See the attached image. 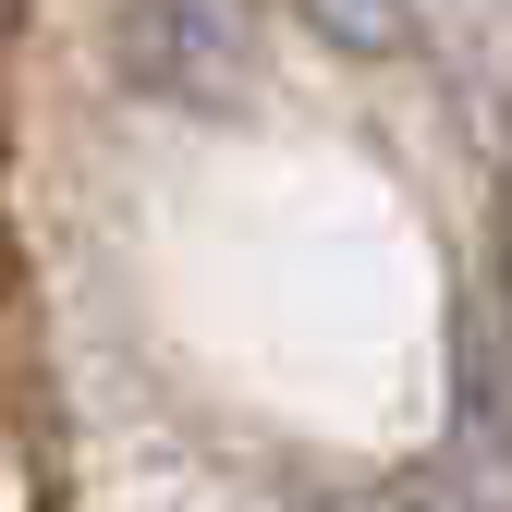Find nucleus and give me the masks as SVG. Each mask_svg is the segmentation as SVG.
Instances as JSON below:
<instances>
[{"instance_id":"nucleus-1","label":"nucleus","mask_w":512,"mask_h":512,"mask_svg":"<svg viewBox=\"0 0 512 512\" xmlns=\"http://www.w3.org/2000/svg\"><path fill=\"white\" fill-rule=\"evenodd\" d=\"M256 13L232 0H147V13H110V61L122 86L159 110H244L256 98Z\"/></svg>"}]
</instances>
